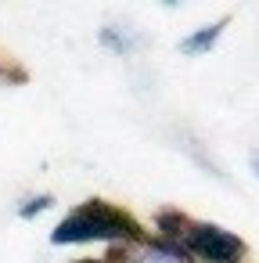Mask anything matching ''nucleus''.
I'll use <instances>...</instances> for the list:
<instances>
[{
	"label": "nucleus",
	"instance_id": "nucleus-1",
	"mask_svg": "<svg viewBox=\"0 0 259 263\" xmlns=\"http://www.w3.org/2000/svg\"><path fill=\"white\" fill-rule=\"evenodd\" d=\"M148 231L144 223L108 202V198H87L79 205H72L51 231V245L54 249H69V245H105V249H115V245H130V241H141Z\"/></svg>",
	"mask_w": 259,
	"mask_h": 263
},
{
	"label": "nucleus",
	"instance_id": "nucleus-2",
	"mask_svg": "<svg viewBox=\"0 0 259 263\" xmlns=\"http://www.w3.org/2000/svg\"><path fill=\"white\" fill-rule=\"evenodd\" d=\"M180 249L191 256V263H245L248 259L245 238H237L234 231H227L220 223H205V220L187 223Z\"/></svg>",
	"mask_w": 259,
	"mask_h": 263
},
{
	"label": "nucleus",
	"instance_id": "nucleus-3",
	"mask_svg": "<svg viewBox=\"0 0 259 263\" xmlns=\"http://www.w3.org/2000/svg\"><path fill=\"white\" fill-rule=\"evenodd\" d=\"M97 44L115 58H137V54H144L151 47V36L130 18H108L97 29Z\"/></svg>",
	"mask_w": 259,
	"mask_h": 263
},
{
	"label": "nucleus",
	"instance_id": "nucleus-4",
	"mask_svg": "<svg viewBox=\"0 0 259 263\" xmlns=\"http://www.w3.org/2000/svg\"><path fill=\"white\" fill-rule=\"evenodd\" d=\"M108 256H112L115 263H191V256H187L180 245L162 241V238H155L151 231H148L141 241L108 249Z\"/></svg>",
	"mask_w": 259,
	"mask_h": 263
},
{
	"label": "nucleus",
	"instance_id": "nucleus-5",
	"mask_svg": "<svg viewBox=\"0 0 259 263\" xmlns=\"http://www.w3.org/2000/svg\"><path fill=\"white\" fill-rule=\"evenodd\" d=\"M227 26H230V15H220L216 22H205V26L191 29L187 36L176 40V54H184V58H205L209 51H216V44L223 40Z\"/></svg>",
	"mask_w": 259,
	"mask_h": 263
},
{
	"label": "nucleus",
	"instance_id": "nucleus-6",
	"mask_svg": "<svg viewBox=\"0 0 259 263\" xmlns=\"http://www.w3.org/2000/svg\"><path fill=\"white\" fill-rule=\"evenodd\" d=\"M187 223H191V216L184 213V209H158L155 216H151V234L155 238H162V241H173V245H180V238H184V231H187Z\"/></svg>",
	"mask_w": 259,
	"mask_h": 263
},
{
	"label": "nucleus",
	"instance_id": "nucleus-7",
	"mask_svg": "<svg viewBox=\"0 0 259 263\" xmlns=\"http://www.w3.org/2000/svg\"><path fill=\"white\" fill-rule=\"evenodd\" d=\"M51 205H54V195H51V191H33V195H26V198L15 202V216H18V220H36V216H44Z\"/></svg>",
	"mask_w": 259,
	"mask_h": 263
},
{
	"label": "nucleus",
	"instance_id": "nucleus-8",
	"mask_svg": "<svg viewBox=\"0 0 259 263\" xmlns=\"http://www.w3.org/2000/svg\"><path fill=\"white\" fill-rule=\"evenodd\" d=\"M184 152H187V155H191V159H194V162H198V166H202V170H205L209 177H220V180H227V173H223V170H220V166H216V162H212V159L205 155V144H198V141H194L191 134L184 137Z\"/></svg>",
	"mask_w": 259,
	"mask_h": 263
},
{
	"label": "nucleus",
	"instance_id": "nucleus-9",
	"mask_svg": "<svg viewBox=\"0 0 259 263\" xmlns=\"http://www.w3.org/2000/svg\"><path fill=\"white\" fill-rule=\"evenodd\" d=\"M29 80V72L22 69V65H15L11 58H4L0 54V87H11V83H26Z\"/></svg>",
	"mask_w": 259,
	"mask_h": 263
},
{
	"label": "nucleus",
	"instance_id": "nucleus-10",
	"mask_svg": "<svg viewBox=\"0 0 259 263\" xmlns=\"http://www.w3.org/2000/svg\"><path fill=\"white\" fill-rule=\"evenodd\" d=\"M248 170H252V177L259 180V148H252V155H248Z\"/></svg>",
	"mask_w": 259,
	"mask_h": 263
}]
</instances>
